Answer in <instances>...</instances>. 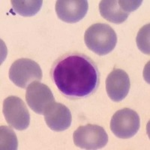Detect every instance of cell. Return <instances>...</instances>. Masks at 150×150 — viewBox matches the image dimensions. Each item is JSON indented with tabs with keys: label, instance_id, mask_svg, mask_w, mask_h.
<instances>
[{
	"label": "cell",
	"instance_id": "cell-1",
	"mask_svg": "<svg viewBox=\"0 0 150 150\" xmlns=\"http://www.w3.org/2000/svg\"><path fill=\"white\" fill-rule=\"evenodd\" d=\"M51 78L63 96L79 98L96 92L100 75L97 65L89 57L71 53L61 56L53 63Z\"/></svg>",
	"mask_w": 150,
	"mask_h": 150
},
{
	"label": "cell",
	"instance_id": "cell-2",
	"mask_svg": "<svg viewBox=\"0 0 150 150\" xmlns=\"http://www.w3.org/2000/svg\"><path fill=\"white\" fill-rule=\"evenodd\" d=\"M86 45L99 56H104L113 50L117 43V36L110 26L106 23H95L86 30Z\"/></svg>",
	"mask_w": 150,
	"mask_h": 150
},
{
	"label": "cell",
	"instance_id": "cell-3",
	"mask_svg": "<svg viewBox=\"0 0 150 150\" xmlns=\"http://www.w3.org/2000/svg\"><path fill=\"white\" fill-rule=\"evenodd\" d=\"M42 71L39 65L29 59H19L9 69V78L13 83L25 89L30 83L42 79Z\"/></svg>",
	"mask_w": 150,
	"mask_h": 150
},
{
	"label": "cell",
	"instance_id": "cell-4",
	"mask_svg": "<svg viewBox=\"0 0 150 150\" xmlns=\"http://www.w3.org/2000/svg\"><path fill=\"white\" fill-rule=\"evenodd\" d=\"M74 143L83 149H98L107 145L108 135L102 127L88 124L80 126L74 132Z\"/></svg>",
	"mask_w": 150,
	"mask_h": 150
},
{
	"label": "cell",
	"instance_id": "cell-5",
	"mask_svg": "<svg viewBox=\"0 0 150 150\" xmlns=\"http://www.w3.org/2000/svg\"><path fill=\"white\" fill-rule=\"evenodd\" d=\"M140 120L136 111L124 108L116 111L110 121V129L117 137L128 139L140 129Z\"/></svg>",
	"mask_w": 150,
	"mask_h": 150
},
{
	"label": "cell",
	"instance_id": "cell-6",
	"mask_svg": "<svg viewBox=\"0 0 150 150\" xmlns=\"http://www.w3.org/2000/svg\"><path fill=\"white\" fill-rule=\"evenodd\" d=\"M3 114L8 124L18 131L29 127L30 114L22 99L17 96H9L3 102Z\"/></svg>",
	"mask_w": 150,
	"mask_h": 150
},
{
	"label": "cell",
	"instance_id": "cell-7",
	"mask_svg": "<svg viewBox=\"0 0 150 150\" xmlns=\"http://www.w3.org/2000/svg\"><path fill=\"white\" fill-rule=\"evenodd\" d=\"M26 100L29 108L40 115L44 114L46 108L55 101L54 96L49 87L38 81H34L28 86Z\"/></svg>",
	"mask_w": 150,
	"mask_h": 150
},
{
	"label": "cell",
	"instance_id": "cell-8",
	"mask_svg": "<svg viewBox=\"0 0 150 150\" xmlns=\"http://www.w3.org/2000/svg\"><path fill=\"white\" fill-rule=\"evenodd\" d=\"M56 13L65 23H74L86 16L89 4L86 0H59L56 2Z\"/></svg>",
	"mask_w": 150,
	"mask_h": 150
},
{
	"label": "cell",
	"instance_id": "cell-9",
	"mask_svg": "<svg viewBox=\"0 0 150 150\" xmlns=\"http://www.w3.org/2000/svg\"><path fill=\"white\" fill-rule=\"evenodd\" d=\"M131 87L128 75L122 69H114L107 77L106 90L113 101H122L128 96Z\"/></svg>",
	"mask_w": 150,
	"mask_h": 150
},
{
	"label": "cell",
	"instance_id": "cell-10",
	"mask_svg": "<svg viewBox=\"0 0 150 150\" xmlns=\"http://www.w3.org/2000/svg\"><path fill=\"white\" fill-rule=\"evenodd\" d=\"M44 116L47 125L53 131H63L71 124L70 110L60 103H51L45 110Z\"/></svg>",
	"mask_w": 150,
	"mask_h": 150
},
{
	"label": "cell",
	"instance_id": "cell-11",
	"mask_svg": "<svg viewBox=\"0 0 150 150\" xmlns=\"http://www.w3.org/2000/svg\"><path fill=\"white\" fill-rule=\"evenodd\" d=\"M100 14L105 20L116 24L122 23L128 19V13L120 8L118 1L102 0L99 4Z\"/></svg>",
	"mask_w": 150,
	"mask_h": 150
},
{
	"label": "cell",
	"instance_id": "cell-12",
	"mask_svg": "<svg viewBox=\"0 0 150 150\" xmlns=\"http://www.w3.org/2000/svg\"><path fill=\"white\" fill-rule=\"evenodd\" d=\"M12 7L14 11L23 17H32L41 10L43 1L31 0V1H17L12 0Z\"/></svg>",
	"mask_w": 150,
	"mask_h": 150
},
{
	"label": "cell",
	"instance_id": "cell-13",
	"mask_svg": "<svg viewBox=\"0 0 150 150\" xmlns=\"http://www.w3.org/2000/svg\"><path fill=\"white\" fill-rule=\"evenodd\" d=\"M17 146L18 143L14 131L5 125L0 127V149L2 150H15Z\"/></svg>",
	"mask_w": 150,
	"mask_h": 150
},
{
	"label": "cell",
	"instance_id": "cell-14",
	"mask_svg": "<svg viewBox=\"0 0 150 150\" xmlns=\"http://www.w3.org/2000/svg\"><path fill=\"white\" fill-rule=\"evenodd\" d=\"M137 45L143 53L149 55V23L140 29L137 35Z\"/></svg>",
	"mask_w": 150,
	"mask_h": 150
},
{
	"label": "cell",
	"instance_id": "cell-15",
	"mask_svg": "<svg viewBox=\"0 0 150 150\" xmlns=\"http://www.w3.org/2000/svg\"><path fill=\"white\" fill-rule=\"evenodd\" d=\"M142 1H118L120 8L125 13L132 12L137 10L142 4Z\"/></svg>",
	"mask_w": 150,
	"mask_h": 150
}]
</instances>
